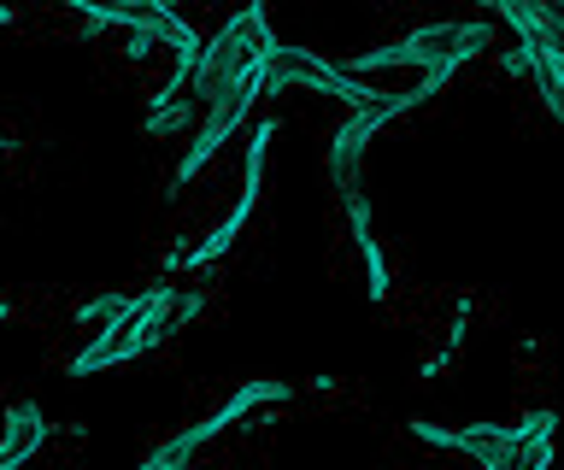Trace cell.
Returning <instances> with one entry per match:
<instances>
[{"label":"cell","instance_id":"5b68a950","mask_svg":"<svg viewBox=\"0 0 564 470\" xmlns=\"http://www.w3.org/2000/svg\"><path fill=\"white\" fill-rule=\"evenodd\" d=\"M259 95H264V83H259V59H253V65H247V72H241V77L229 83V89L206 107L200 130L188 135V153H183V160H176V171H171V183H176V188H188L212 160H218V147L247 124V112H253V100H259Z\"/></svg>","mask_w":564,"mask_h":470},{"label":"cell","instance_id":"3957f363","mask_svg":"<svg viewBox=\"0 0 564 470\" xmlns=\"http://www.w3.org/2000/svg\"><path fill=\"white\" fill-rule=\"evenodd\" d=\"M259 83H264V95H335V100H347V107H370V100L382 95V89H370L365 77L317 59L312 47H282V42H271L259 54Z\"/></svg>","mask_w":564,"mask_h":470},{"label":"cell","instance_id":"8992f818","mask_svg":"<svg viewBox=\"0 0 564 470\" xmlns=\"http://www.w3.org/2000/svg\"><path fill=\"white\" fill-rule=\"evenodd\" d=\"M271 142H276V124H259L253 135H247V177H241V195L236 206L224 212V223L212 230L200 248H183V271H206V265H218V259L236 248V236L247 230V218H253V206H259V188H264V160H271Z\"/></svg>","mask_w":564,"mask_h":470},{"label":"cell","instance_id":"5bb4252c","mask_svg":"<svg viewBox=\"0 0 564 470\" xmlns=\"http://www.w3.org/2000/svg\"><path fill=\"white\" fill-rule=\"evenodd\" d=\"M453 353H458V347H441V353H430V359L417 364V376H441V371L453 364Z\"/></svg>","mask_w":564,"mask_h":470},{"label":"cell","instance_id":"e0dca14e","mask_svg":"<svg viewBox=\"0 0 564 470\" xmlns=\"http://www.w3.org/2000/svg\"><path fill=\"white\" fill-rule=\"evenodd\" d=\"M7 147H12V142H7V135H0V153H7Z\"/></svg>","mask_w":564,"mask_h":470},{"label":"cell","instance_id":"8fae6325","mask_svg":"<svg viewBox=\"0 0 564 470\" xmlns=\"http://www.w3.org/2000/svg\"><path fill=\"white\" fill-rule=\"evenodd\" d=\"M553 424H558V417L553 412H535V417H523V464L529 470H541L546 459H553Z\"/></svg>","mask_w":564,"mask_h":470},{"label":"cell","instance_id":"2e32d148","mask_svg":"<svg viewBox=\"0 0 564 470\" xmlns=\"http://www.w3.org/2000/svg\"><path fill=\"white\" fill-rule=\"evenodd\" d=\"M0 24H12V7H7V0H0Z\"/></svg>","mask_w":564,"mask_h":470},{"label":"cell","instance_id":"9c48e42d","mask_svg":"<svg viewBox=\"0 0 564 470\" xmlns=\"http://www.w3.org/2000/svg\"><path fill=\"white\" fill-rule=\"evenodd\" d=\"M42 447H47V417H42V406H35V400H18V406L7 412V424H0V470L30 464Z\"/></svg>","mask_w":564,"mask_h":470},{"label":"cell","instance_id":"7c38bea8","mask_svg":"<svg viewBox=\"0 0 564 470\" xmlns=\"http://www.w3.org/2000/svg\"><path fill=\"white\" fill-rule=\"evenodd\" d=\"M500 65H506V77H535L541 65H535V47H500Z\"/></svg>","mask_w":564,"mask_h":470},{"label":"cell","instance_id":"277c9868","mask_svg":"<svg viewBox=\"0 0 564 470\" xmlns=\"http://www.w3.org/2000/svg\"><path fill=\"white\" fill-rule=\"evenodd\" d=\"M282 400H294V389L282 376H264V382H241L236 394L224 400L212 417H200V424H188V429H176L165 447H153L148 452V470H176V464H188V459H200V452L218 441V435H229L241 424L247 412H259V406H282Z\"/></svg>","mask_w":564,"mask_h":470},{"label":"cell","instance_id":"9a60e30c","mask_svg":"<svg viewBox=\"0 0 564 470\" xmlns=\"http://www.w3.org/2000/svg\"><path fill=\"white\" fill-rule=\"evenodd\" d=\"M12 318H18V311H12L7 300H0V324H12Z\"/></svg>","mask_w":564,"mask_h":470},{"label":"cell","instance_id":"4fadbf2b","mask_svg":"<svg viewBox=\"0 0 564 470\" xmlns=\"http://www.w3.org/2000/svg\"><path fill=\"white\" fill-rule=\"evenodd\" d=\"M135 7H141V12H153L159 24H188L183 12H176V0H135Z\"/></svg>","mask_w":564,"mask_h":470},{"label":"cell","instance_id":"ba28073f","mask_svg":"<svg viewBox=\"0 0 564 470\" xmlns=\"http://www.w3.org/2000/svg\"><path fill=\"white\" fill-rule=\"evenodd\" d=\"M341 200H347V223H352V248H359V259H365V288H370V300H388L394 276H388V253H382L377 230H370V200H365V188H359V183L341 188Z\"/></svg>","mask_w":564,"mask_h":470},{"label":"cell","instance_id":"52a82bcc","mask_svg":"<svg viewBox=\"0 0 564 470\" xmlns=\"http://www.w3.org/2000/svg\"><path fill=\"white\" fill-rule=\"evenodd\" d=\"M423 447H447V452H470L488 470H529L523 464V429L518 424H470V429H447V424H412Z\"/></svg>","mask_w":564,"mask_h":470},{"label":"cell","instance_id":"6da1fadb","mask_svg":"<svg viewBox=\"0 0 564 470\" xmlns=\"http://www.w3.org/2000/svg\"><path fill=\"white\" fill-rule=\"evenodd\" d=\"M494 47V24L488 19H458V24H423L412 30L405 42L394 47H365L359 59L347 65L352 77H370V72H430V65H447V72H458V65L482 59Z\"/></svg>","mask_w":564,"mask_h":470},{"label":"cell","instance_id":"7a4b0ae2","mask_svg":"<svg viewBox=\"0 0 564 470\" xmlns=\"http://www.w3.org/2000/svg\"><path fill=\"white\" fill-rule=\"evenodd\" d=\"M271 42L276 36H271V24H264V0H247L236 19H224L218 36L200 42V59H194V77H188V107L206 112L212 100H218Z\"/></svg>","mask_w":564,"mask_h":470},{"label":"cell","instance_id":"30bf717a","mask_svg":"<svg viewBox=\"0 0 564 470\" xmlns=\"http://www.w3.org/2000/svg\"><path fill=\"white\" fill-rule=\"evenodd\" d=\"M130 300L135 294H95V300H83L77 306V324H83V336H106L123 311H130Z\"/></svg>","mask_w":564,"mask_h":470}]
</instances>
